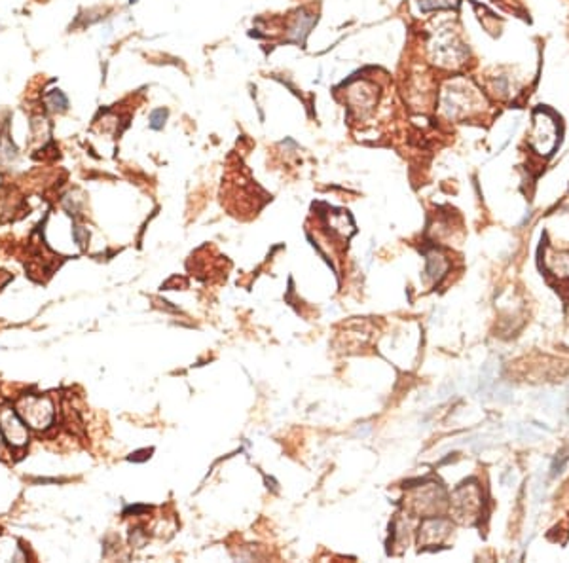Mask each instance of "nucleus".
Returning <instances> with one entry per match:
<instances>
[{"instance_id":"nucleus-1","label":"nucleus","mask_w":569,"mask_h":563,"mask_svg":"<svg viewBox=\"0 0 569 563\" xmlns=\"http://www.w3.org/2000/svg\"><path fill=\"white\" fill-rule=\"evenodd\" d=\"M15 410L29 427L37 430H46L55 418L53 402L50 397H42V395H23L18 400Z\"/></svg>"},{"instance_id":"nucleus-2","label":"nucleus","mask_w":569,"mask_h":563,"mask_svg":"<svg viewBox=\"0 0 569 563\" xmlns=\"http://www.w3.org/2000/svg\"><path fill=\"white\" fill-rule=\"evenodd\" d=\"M558 124L554 120V116L549 112L539 110L535 114V126H533V133H531V146L533 150L541 156H549L552 150L556 148L558 140Z\"/></svg>"},{"instance_id":"nucleus-3","label":"nucleus","mask_w":569,"mask_h":563,"mask_svg":"<svg viewBox=\"0 0 569 563\" xmlns=\"http://www.w3.org/2000/svg\"><path fill=\"white\" fill-rule=\"evenodd\" d=\"M474 99H476V89L469 88V84L465 82H452L444 89L440 107L446 116L467 114L469 108L474 107Z\"/></svg>"},{"instance_id":"nucleus-4","label":"nucleus","mask_w":569,"mask_h":563,"mask_svg":"<svg viewBox=\"0 0 569 563\" xmlns=\"http://www.w3.org/2000/svg\"><path fill=\"white\" fill-rule=\"evenodd\" d=\"M0 432H2V437L6 438L8 446L13 449L23 448L29 442L27 423L21 419L18 410H12L10 406L0 408Z\"/></svg>"},{"instance_id":"nucleus-5","label":"nucleus","mask_w":569,"mask_h":563,"mask_svg":"<svg viewBox=\"0 0 569 563\" xmlns=\"http://www.w3.org/2000/svg\"><path fill=\"white\" fill-rule=\"evenodd\" d=\"M467 58V51L452 34H444L435 44V63L443 67H457Z\"/></svg>"},{"instance_id":"nucleus-6","label":"nucleus","mask_w":569,"mask_h":563,"mask_svg":"<svg viewBox=\"0 0 569 563\" xmlns=\"http://www.w3.org/2000/svg\"><path fill=\"white\" fill-rule=\"evenodd\" d=\"M317 15L310 12H298L296 20L289 27V40L292 42H298V44H303V40L308 37V32L311 31V27L315 25Z\"/></svg>"},{"instance_id":"nucleus-7","label":"nucleus","mask_w":569,"mask_h":563,"mask_svg":"<svg viewBox=\"0 0 569 563\" xmlns=\"http://www.w3.org/2000/svg\"><path fill=\"white\" fill-rule=\"evenodd\" d=\"M417 6L421 12L450 10V8L457 6V0H417Z\"/></svg>"},{"instance_id":"nucleus-8","label":"nucleus","mask_w":569,"mask_h":563,"mask_svg":"<svg viewBox=\"0 0 569 563\" xmlns=\"http://www.w3.org/2000/svg\"><path fill=\"white\" fill-rule=\"evenodd\" d=\"M46 102H48V107H50L51 110H59V112H63V110H67V107H69V99H67L59 89L50 91V93L46 95Z\"/></svg>"},{"instance_id":"nucleus-9","label":"nucleus","mask_w":569,"mask_h":563,"mask_svg":"<svg viewBox=\"0 0 569 563\" xmlns=\"http://www.w3.org/2000/svg\"><path fill=\"white\" fill-rule=\"evenodd\" d=\"M165 120H167V110L165 108H158V110H154L150 114V127L159 131V129H164Z\"/></svg>"},{"instance_id":"nucleus-10","label":"nucleus","mask_w":569,"mask_h":563,"mask_svg":"<svg viewBox=\"0 0 569 563\" xmlns=\"http://www.w3.org/2000/svg\"><path fill=\"white\" fill-rule=\"evenodd\" d=\"M72 237L80 247H84L88 243V230H84L82 226H72Z\"/></svg>"},{"instance_id":"nucleus-11","label":"nucleus","mask_w":569,"mask_h":563,"mask_svg":"<svg viewBox=\"0 0 569 563\" xmlns=\"http://www.w3.org/2000/svg\"><path fill=\"white\" fill-rule=\"evenodd\" d=\"M150 453H152V449H143V451H137V453L129 457V459H131V461H143V459H146V457H150Z\"/></svg>"},{"instance_id":"nucleus-12","label":"nucleus","mask_w":569,"mask_h":563,"mask_svg":"<svg viewBox=\"0 0 569 563\" xmlns=\"http://www.w3.org/2000/svg\"><path fill=\"white\" fill-rule=\"evenodd\" d=\"M8 456V442L6 438L2 437V432H0V459H6Z\"/></svg>"}]
</instances>
